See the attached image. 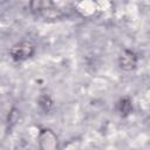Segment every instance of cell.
Returning <instances> with one entry per match:
<instances>
[{"mask_svg": "<svg viewBox=\"0 0 150 150\" xmlns=\"http://www.w3.org/2000/svg\"><path fill=\"white\" fill-rule=\"evenodd\" d=\"M30 9L45 19H59L62 16V13L59 8L55 7L54 2L49 0H34L29 4Z\"/></svg>", "mask_w": 150, "mask_h": 150, "instance_id": "6da1fadb", "label": "cell"}, {"mask_svg": "<svg viewBox=\"0 0 150 150\" xmlns=\"http://www.w3.org/2000/svg\"><path fill=\"white\" fill-rule=\"evenodd\" d=\"M38 143L40 150H59L57 137L50 129H42L38 136Z\"/></svg>", "mask_w": 150, "mask_h": 150, "instance_id": "3957f363", "label": "cell"}, {"mask_svg": "<svg viewBox=\"0 0 150 150\" xmlns=\"http://www.w3.org/2000/svg\"><path fill=\"white\" fill-rule=\"evenodd\" d=\"M137 55L131 52V50H123L121 53V55L118 56V66L122 70H125V71H130L132 69L136 68L137 66Z\"/></svg>", "mask_w": 150, "mask_h": 150, "instance_id": "277c9868", "label": "cell"}, {"mask_svg": "<svg viewBox=\"0 0 150 150\" xmlns=\"http://www.w3.org/2000/svg\"><path fill=\"white\" fill-rule=\"evenodd\" d=\"M35 52V47L32 42L29 41H21L16 45H14L11 50H9V55L12 56L13 60L15 61H22L26 60L28 57H30Z\"/></svg>", "mask_w": 150, "mask_h": 150, "instance_id": "7a4b0ae2", "label": "cell"}, {"mask_svg": "<svg viewBox=\"0 0 150 150\" xmlns=\"http://www.w3.org/2000/svg\"><path fill=\"white\" fill-rule=\"evenodd\" d=\"M38 104H39V107H40L43 111H46V112L50 111V110L53 109V107H54L53 100H52L48 95H41V96L39 97V100H38Z\"/></svg>", "mask_w": 150, "mask_h": 150, "instance_id": "5b68a950", "label": "cell"}, {"mask_svg": "<svg viewBox=\"0 0 150 150\" xmlns=\"http://www.w3.org/2000/svg\"><path fill=\"white\" fill-rule=\"evenodd\" d=\"M132 110V104L129 98H122L118 103V111L121 112L122 116H127L131 112Z\"/></svg>", "mask_w": 150, "mask_h": 150, "instance_id": "8992f818", "label": "cell"}]
</instances>
